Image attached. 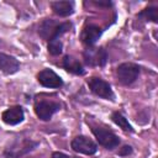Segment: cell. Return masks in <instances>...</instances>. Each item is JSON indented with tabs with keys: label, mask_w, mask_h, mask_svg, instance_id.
I'll return each mask as SVG.
<instances>
[{
	"label": "cell",
	"mask_w": 158,
	"mask_h": 158,
	"mask_svg": "<svg viewBox=\"0 0 158 158\" xmlns=\"http://www.w3.org/2000/svg\"><path fill=\"white\" fill-rule=\"evenodd\" d=\"M137 19L143 20V21H152V22H158V9L154 6H149L143 9L138 15Z\"/></svg>",
	"instance_id": "15"
},
{
	"label": "cell",
	"mask_w": 158,
	"mask_h": 158,
	"mask_svg": "<svg viewBox=\"0 0 158 158\" xmlns=\"http://www.w3.org/2000/svg\"><path fill=\"white\" fill-rule=\"evenodd\" d=\"M51 158H77V157L68 156V154H65V153H63V152H53Z\"/></svg>",
	"instance_id": "19"
},
{
	"label": "cell",
	"mask_w": 158,
	"mask_h": 158,
	"mask_svg": "<svg viewBox=\"0 0 158 158\" xmlns=\"http://www.w3.org/2000/svg\"><path fill=\"white\" fill-rule=\"evenodd\" d=\"M91 131L99 144H101L106 149H114L120 144V138L110 130L102 127H93Z\"/></svg>",
	"instance_id": "4"
},
{
	"label": "cell",
	"mask_w": 158,
	"mask_h": 158,
	"mask_svg": "<svg viewBox=\"0 0 158 158\" xmlns=\"http://www.w3.org/2000/svg\"><path fill=\"white\" fill-rule=\"evenodd\" d=\"M60 110V104L56 101H48V100H40L35 104V112L37 117L42 121H48L51 117Z\"/></svg>",
	"instance_id": "6"
},
{
	"label": "cell",
	"mask_w": 158,
	"mask_h": 158,
	"mask_svg": "<svg viewBox=\"0 0 158 158\" xmlns=\"http://www.w3.org/2000/svg\"><path fill=\"white\" fill-rule=\"evenodd\" d=\"M86 83H88L91 93L95 94L96 96L106 99V100H114L115 99V94L111 89V85L107 81H105L104 79L98 78V77H91L86 80Z\"/></svg>",
	"instance_id": "3"
},
{
	"label": "cell",
	"mask_w": 158,
	"mask_h": 158,
	"mask_svg": "<svg viewBox=\"0 0 158 158\" xmlns=\"http://www.w3.org/2000/svg\"><path fill=\"white\" fill-rule=\"evenodd\" d=\"M84 62L91 67H104L107 62V53L102 47H88L84 53Z\"/></svg>",
	"instance_id": "5"
},
{
	"label": "cell",
	"mask_w": 158,
	"mask_h": 158,
	"mask_svg": "<svg viewBox=\"0 0 158 158\" xmlns=\"http://www.w3.org/2000/svg\"><path fill=\"white\" fill-rule=\"evenodd\" d=\"M19 69L20 63L15 57L0 52V70L4 74H15Z\"/></svg>",
	"instance_id": "11"
},
{
	"label": "cell",
	"mask_w": 158,
	"mask_h": 158,
	"mask_svg": "<svg viewBox=\"0 0 158 158\" xmlns=\"http://www.w3.org/2000/svg\"><path fill=\"white\" fill-rule=\"evenodd\" d=\"M139 67L135 63L131 62H126V63H121L117 67L116 74H117V79L122 85H131L132 83H135L139 75Z\"/></svg>",
	"instance_id": "2"
},
{
	"label": "cell",
	"mask_w": 158,
	"mask_h": 158,
	"mask_svg": "<svg viewBox=\"0 0 158 158\" xmlns=\"http://www.w3.org/2000/svg\"><path fill=\"white\" fill-rule=\"evenodd\" d=\"M63 67L65 70H68L69 73L75 74V75H83L85 72L84 67L79 62V59H77L73 56H65L63 58Z\"/></svg>",
	"instance_id": "14"
},
{
	"label": "cell",
	"mask_w": 158,
	"mask_h": 158,
	"mask_svg": "<svg viewBox=\"0 0 158 158\" xmlns=\"http://www.w3.org/2000/svg\"><path fill=\"white\" fill-rule=\"evenodd\" d=\"M111 118H112V121L120 127V128H122L123 131H127V132H133V128H132V126L130 125V122H128V120L121 114V112H118V111H115V112H112V115H111Z\"/></svg>",
	"instance_id": "16"
},
{
	"label": "cell",
	"mask_w": 158,
	"mask_h": 158,
	"mask_svg": "<svg viewBox=\"0 0 158 158\" xmlns=\"http://www.w3.org/2000/svg\"><path fill=\"white\" fill-rule=\"evenodd\" d=\"M58 25H59V22L56 21V20L44 19V20L40 23V26H38V33H40V36H41L43 40L49 41V40L53 37V35H54V32H56Z\"/></svg>",
	"instance_id": "12"
},
{
	"label": "cell",
	"mask_w": 158,
	"mask_h": 158,
	"mask_svg": "<svg viewBox=\"0 0 158 158\" xmlns=\"http://www.w3.org/2000/svg\"><path fill=\"white\" fill-rule=\"evenodd\" d=\"M70 147L74 152L77 153H81V154H86V156H91L94 153H96L98 151V146L96 143L90 139L86 136H77L72 139L70 142Z\"/></svg>",
	"instance_id": "7"
},
{
	"label": "cell",
	"mask_w": 158,
	"mask_h": 158,
	"mask_svg": "<svg viewBox=\"0 0 158 158\" xmlns=\"http://www.w3.org/2000/svg\"><path fill=\"white\" fill-rule=\"evenodd\" d=\"M102 31L104 30L101 27H99L96 25H93V23H89L83 28L81 35H80V40L88 47H93L98 42V40L100 38Z\"/></svg>",
	"instance_id": "9"
},
{
	"label": "cell",
	"mask_w": 158,
	"mask_h": 158,
	"mask_svg": "<svg viewBox=\"0 0 158 158\" xmlns=\"http://www.w3.org/2000/svg\"><path fill=\"white\" fill-rule=\"evenodd\" d=\"M131 153H132V147L131 146H123L122 148L118 149V156H122V157H126Z\"/></svg>",
	"instance_id": "18"
},
{
	"label": "cell",
	"mask_w": 158,
	"mask_h": 158,
	"mask_svg": "<svg viewBox=\"0 0 158 158\" xmlns=\"http://www.w3.org/2000/svg\"><path fill=\"white\" fill-rule=\"evenodd\" d=\"M37 80L42 86L49 88V89H57V88L63 86L62 78L56 72H53L52 69H48V68L42 69L37 74Z\"/></svg>",
	"instance_id": "8"
},
{
	"label": "cell",
	"mask_w": 158,
	"mask_h": 158,
	"mask_svg": "<svg viewBox=\"0 0 158 158\" xmlns=\"http://www.w3.org/2000/svg\"><path fill=\"white\" fill-rule=\"evenodd\" d=\"M1 118L6 125H11V126L19 125L25 118L23 109L21 106H11L2 112Z\"/></svg>",
	"instance_id": "10"
},
{
	"label": "cell",
	"mask_w": 158,
	"mask_h": 158,
	"mask_svg": "<svg viewBox=\"0 0 158 158\" xmlns=\"http://www.w3.org/2000/svg\"><path fill=\"white\" fill-rule=\"evenodd\" d=\"M93 4H95L96 6H105V7H110L112 6V2L111 1H93Z\"/></svg>",
	"instance_id": "20"
},
{
	"label": "cell",
	"mask_w": 158,
	"mask_h": 158,
	"mask_svg": "<svg viewBox=\"0 0 158 158\" xmlns=\"http://www.w3.org/2000/svg\"><path fill=\"white\" fill-rule=\"evenodd\" d=\"M40 143L36 141H32L31 138H16L5 151L4 157L5 158H21L33 151Z\"/></svg>",
	"instance_id": "1"
},
{
	"label": "cell",
	"mask_w": 158,
	"mask_h": 158,
	"mask_svg": "<svg viewBox=\"0 0 158 158\" xmlns=\"http://www.w3.org/2000/svg\"><path fill=\"white\" fill-rule=\"evenodd\" d=\"M47 48L52 56H58L63 51V43L60 40H51V41H48Z\"/></svg>",
	"instance_id": "17"
},
{
	"label": "cell",
	"mask_w": 158,
	"mask_h": 158,
	"mask_svg": "<svg viewBox=\"0 0 158 158\" xmlns=\"http://www.w3.org/2000/svg\"><path fill=\"white\" fill-rule=\"evenodd\" d=\"M51 7L53 12L60 17L70 16L74 12V2L73 1H52Z\"/></svg>",
	"instance_id": "13"
}]
</instances>
